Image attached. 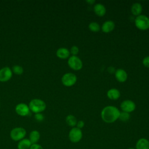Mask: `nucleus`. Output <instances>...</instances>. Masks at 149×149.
Masks as SVG:
<instances>
[{
    "label": "nucleus",
    "mask_w": 149,
    "mask_h": 149,
    "mask_svg": "<svg viewBox=\"0 0 149 149\" xmlns=\"http://www.w3.org/2000/svg\"><path fill=\"white\" fill-rule=\"evenodd\" d=\"M120 111L113 105H107L105 107L101 112L102 120L107 123L115 122L119 119Z\"/></svg>",
    "instance_id": "1"
},
{
    "label": "nucleus",
    "mask_w": 149,
    "mask_h": 149,
    "mask_svg": "<svg viewBox=\"0 0 149 149\" xmlns=\"http://www.w3.org/2000/svg\"><path fill=\"white\" fill-rule=\"evenodd\" d=\"M29 107L30 110L33 112L34 113H41L45 111L47 105L43 100L39 98H34L30 101Z\"/></svg>",
    "instance_id": "2"
},
{
    "label": "nucleus",
    "mask_w": 149,
    "mask_h": 149,
    "mask_svg": "<svg viewBox=\"0 0 149 149\" xmlns=\"http://www.w3.org/2000/svg\"><path fill=\"white\" fill-rule=\"evenodd\" d=\"M134 24L137 29L140 30H147L149 29V17L141 14L135 18Z\"/></svg>",
    "instance_id": "3"
},
{
    "label": "nucleus",
    "mask_w": 149,
    "mask_h": 149,
    "mask_svg": "<svg viewBox=\"0 0 149 149\" xmlns=\"http://www.w3.org/2000/svg\"><path fill=\"white\" fill-rule=\"evenodd\" d=\"M26 135V130L22 127H16L12 129L10 133V136L12 140L19 141L24 139Z\"/></svg>",
    "instance_id": "4"
},
{
    "label": "nucleus",
    "mask_w": 149,
    "mask_h": 149,
    "mask_svg": "<svg viewBox=\"0 0 149 149\" xmlns=\"http://www.w3.org/2000/svg\"><path fill=\"white\" fill-rule=\"evenodd\" d=\"M77 76L73 73L68 72L65 73L61 78V81L63 86L66 87L73 86L77 81Z\"/></svg>",
    "instance_id": "5"
},
{
    "label": "nucleus",
    "mask_w": 149,
    "mask_h": 149,
    "mask_svg": "<svg viewBox=\"0 0 149 149\" xmlns=\"http://www.w3.org/2000/svg\"><path fill=\"white\" fill-rule=\"evenodd\" d=\"M68 137L72 143H76L79 142L83 137L81 129H80L77 127H72L69 132Z\"/></svg>",
    "instance_id": "6"
},
{
    "label": "nucleus",
    "mask_w": 149,
    "mask_h": 149,
    "mask_svg": "<svg viewBox=\"0 0 149 149\" xmlns=\"http://www.w3.org/2000/svg\"><path fill=\"white\" fill-rule=\"evenodd\" d=\"M68 65L74 70H80L83 68V62L77 56H70L68 60Z\"/></svg>",
    "instance_id": "7"
},
{
    "label": "nucleus",
    "mask_w": 149,
    "mask_h": 149,
    "mask_svg": "<svg viewBox=\"0 0 149 149\" xmlns=\"http://www.w3.org/2000/svg\"><path fill=\"white\" fill-rule=\"evenodd\" d=\"M120 107L122 111L130 113L136 109V105L134 101L130 100H125L120 103Z\"/></svg>",
    "instance_id": "8"
},
{
    "label": "nucleus",
    "mask_w": 149,
    "mask_h": 149,
    "mask_svg": "<svg viewBox=\"0 0 149 149\" xmlns=\"http://www.w3.org/2000/svg\"><path fill=\"white\" fill-rule=\"evenodd\" d=\"M13 72L12 69L8 66L3 67L0 69V81L6 82L9 80L12 77Z\"/></svg>",
    "instance_id": "9"
},
{
    "label": "nucleus",
    "mask_w": 149,
    "mask_h": 149,
    "mask_svg": "<svg viewBox=\"0 0 149 149\" xmlns=\"http://www.w3.org/2000/svg\"><path fill=\"white\" fill-rule=\"evenodd\" d=\"M29 105L25 103H19L15 107V112L17 115L21 116H26L30 113Z\"/></svg>",
    "instance_id": "10"
},
{
    "label": "nucleus",
    "mask_w": 149,
    "mask_h": 149,
    "mask_svg": "<svg viewBox=\"0 0 149 149\" xmlns=\"http://www.w3.org/2000/svg\"><path fill=\"white\" fill-rule=\"evenodd\" d=\"M114 74L115 79L118 81L120 83L125 82L128 77V75L126 71L122 68L116 69Z\"/></svg>",
    "instance_id": "11"
},
{
    "label": "nucleus",
    "mask_w": 149,
    "mask_h": 149,
    "mask_svg": "<svg viewBox=\"0 0 149 149\" xmlns=\"http://www.w3.org/2000/svg\"><path fill=\"white\" fill-rule=\"evenodd\" d=\"M115 27V24L114 22L111 20H108L105 21L102 23L101 27V29L104 33H109L112 31L114 30Z\"/></svg>",
    "instance_id": "12"
},
{
    "label": "nucleus",
    "mask_w": 149,
    "mask_h": 149,
    "mask_svg": "<svg viewBox=\"0 0 149 149\" xmlns=\"http://www.w3.org/2000/svg\"><path fill=\"white\" fill-rule=\"evenodd\" d=\"M93 10L95 14L100 17L104 16L107 12L105 6L101 3H98L94 5L93 7Z\"/></svg>",
    "instance_id": "13"
},
{
    "label": "nucleus",
    "mask_w": 149,
    "mask_h": 149,
    "mask_svg": "<svg viewBox=\"0 0 149 149\" xmlns=\"http://www.w3.org/2000/svg\"><path fill=\"white\" fill-rule=\"evenodd\" d=\"M70 54L69 50L65 47L59 48L56 51V56L62 59L69 58L70 56Z\"/></svg>",
    "instance_id": "14"
},
{
    "label": "nucleus",
    "mask_w": 149,
    "mask_h": 149,
    "mask_svg": "<svg viewBox=\"0 0 149 149\" xmlns=\"http://www.w3.org/2000/svg\"><path fill=\"white\" fill-rule=\"evenodd\" d=\"M107 97L112 100H116L120 96V93L119 90L116 88H112L108 90L107 93Z\"/></svg>",
    "instance_id": "15"
},
{
    "label": "nucleus",
    "mask_w": 149,
    "mask_h": 149,
    "mask_svg": "<svg viewBox=\"0 0 149 149\" xmlns=\"http://www.w3.org/2000/svg\"><path fill=\"white\" fill-rule=\"evenodd\" d=\"M136 149H149V141L146 138L139 139L135 146Z\"/></svg>",
    "instance_id": "16"
},
{
    "label": "nucleus",
    "mask_w": 149,
    "mask_h": 149,
    "mask_svg": "<svg viewBox=\"0 0 149 149\" xmlns=\"http://www.w3.org/2000/svg\"><path fill=\"white\" fill-rule=\"evenodd\" d=\"M130 10L132 13L136 16L140 15L143 11V7L141 4L139 2H135L133 3L131 6Z\"/></svg>",
    "instance_id": "17"
},
{
    "label": "nucleus",
    "mask_w": 149,
    "mask_h": 149,
    "mask_svg": "<svg viewBox=\"0 0 149 149\" xmlns=\"http://www.w3.org/2000/svg\"><path fill=\"white\" fill-rule=\"evenodd\" d=\"M40 139V133L38 131L36 130H34L30 133L29 140L30 141L32 144L37 143Z\"/></svg>",
    "instance_id": "18"
},
{
    "label": "nucleus",
    "mask_w": 149,
    "mask_h": 149,
    "mask_svg": "<svg viewBox=\"0 0 149 149\" xmlns=\"http://www.w3.org/2000/svg\"><path fill=\"white\" fill-rule=\"evenodd\" d=\"M31 143L29 139H23L20 140L17 145V149H30Z\"/></svg>",
    "instance_id": "19"
},
{
    "label": "nucleus",
    "mask_w": 149,
    "mask_h": 149,
    "mask_svg": "<svg viewBox=\"0 0 149 149\" xmlns=\"http://www.w3.org/2000/svg\"><path fill=\"white\" fill-rule=\"evenodd\" d=\"M65 121H66V124L72 127H76L77 122L76 118L74 115H71V114L66 116Z\"/></svg>",
    "instance_id": "20"
},
{
    "label": "nucleus",
    "mask_w": 149,
    "mask_h": 149,
    "mask_svg": "<svg viewBox=\"0 0 149 149\" xmlns=\"http://www.w3.org/2000/svg\"><path fill=\"white\" fill-rule=\"evenodd\" d=\"M88 29L93 31V32H98L100 29H101V27L100 25L96 22H90L88 24Z\"/></svg>",
    "instance_id": "21"
},
{
    "label": "nucleus",
    "mask_w": 149,
    "mask_h": 149,
    "mask_svg": "<svg viewBox=\"0 0 149 149\" xmlns=\"http://www.w3.org/2000/svg\"><path fill=\"white\" fill-rule=\"evenodd\" d=\"M12 71L15 74L21 75L23 73L24 70H23V68L22 66H21L20 65H15L12 67Z\"/></svg>",
    "instance_id": "22"
},
{
    "label": "nucleus",
    "mask_w": 149,
    "mask_h": 149,
    "mask_svg": "<svg viewBox=\"0 0 149 149\" xmlns=\"http://www.w3.org/2000/svg\"><path fill=\"white\" fill-rule=\"evenodd\" d=\"M130 118V115L129 113L126 112H120L119 116V119H120L122 122H126L129 120Z\"/></svg>",
    "instance_id": "23"
},
{
    "label": "nucleus",
    "mask_w": 149,
    "mask_h": 149,
    "mask_svg": "<svg viewBox=\"0 0 149 149\" xmlns=\"http://www.w3.org/2000/svg\"><path fill=\"white\" fill-rule=\"evenodd\" d=\"M70 54H72V55H73V56H77V55L79 54V49L78 48L77 46L76 45H73L70 50Z\"/></svg>",
    "instance_id": "24"
},
{
    "label": "nucleus",
    "mask_w": 149,
    "mask_h": 149,
    "mask_svg": "<svg viewBox=\"0 0 149 149\" xmlns=\"http://www.w3.org/2000/svg\"><path fill=\"white\" fill-rule=\"evenodd\" d=\"M34 119L36 120L38 122H42L44 119V116L41 113H35Z\"/></svg>",
    "instance_id": "25"
},
{
    "label": "nucleus",
    "mask_w": 149,
    "mask_h": 149,
    "mask_svg": "<svg viewBox=\"0 0 149 149\" xmlns=\"http://www.w3.org/2000/svg\"><path fill=\"white\" fill-rule=\"evenodd\" d=\"M142 63L145 67L149 68V55L145 56L143 59Z\"/></svg>",
    "instance_id": "26"
},
{
    "label": "nucleus",
    "mask_w": 149,
    "mask_h": 149,
    "mask_svg": "<svg viewBox=\"0 0 149 149\" xmlns=\"http://www.w3.org/2000/svg\"><path fill=\"white\" fill-rule=\"evenodd\" d=\"M30 149H44L43 147L39 144H31Z\"/></svg>",
    "instance_id": "27"
},
{
    "label": "nucleus",
    "mask_w": 149,
    "mask_h": 149,
    "mask_svg": "<svg viewBox=\"0 0 149 149\" xmlns=\"http://www.w3.org/2000/svg\"><path fill=\"white\" fill-rule=\"evenodd\" d=\"M84 125H85V123L83 120H79L77 122L76 127H77V128H79L80 129H81L84 126Z\"/></svg>",
    "instance_id": "28"
},
{
    "label": "nucleus",
    "mask_w": 149,
    "mask_h": 149,
    "mask_svg": "<svg viewBox=\"0 0 149 149\" xmlns=\"http://www.w3.org/2000/svg\"><path fill=\"white\" fill-rule=\"evenodd\" d=\"M107 70H108V72L109 73L112 74V73H115V71H116V69H115V68H113V67H112V66H109V67L108 68Z\"/></svg>",
    "instance_id": "29"
},
{
    "label": "nucleus",
    "mask_w": 149,
    "mask_h": 149,
    "mask_svg": "<svg viewBox=\"0 0 149 149\" xmlns=\"http://www.w3.org/2000/svg\"><path fill=\"white\" fill-rule=\"evenodd\" d=\"M86 2L87 3H89L90 5H93V4H94L95 3V1L94 0H87Z\"/></svg>",
    "instance_id": "30"
},
{
    "label": "nucleus",
    "mask_w": 149,
    "mask_h": 149,
    "mask_svg": "<svg viewBox=\"0 0 149 149\" xmlns=\"http://www.w3.org/2000/svg\"><path fill=\"white\" fill-rule=\"evenodd\" d=\"M128 149H136V148H129Z\"/></svg>",
    "instance_id": "31"
},
{
    "label": "nucleus",
    "mask_w": 149,
    "mask_h": 149,
    "mask_svg": "<svg viewBox=\"0 0 149 149\" xmlns=\"http://www.w3.org/2000/svg\"><path fill=\"white\" fill-rule=\"evenodd\" d=\"M0 108H1V105H0Z\"/></svg>",
    "instance_id": "32"
}]
</instances>
